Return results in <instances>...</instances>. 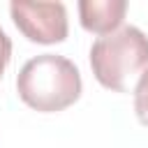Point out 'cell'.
I'll return each mask as SVG.
<instances>
[{
    "label": "cell",
    "instance_id": "cell-1",
    "mask_svg": "<svg viewBox=\"0 0 148 148\" xmlns=\"http://www.w3.org/2000/svg\"><path fill=\"white\" fill-rule=\"evenodd\" d=\"M81 88L79 67L58 53L30 58L16 76V92L21 102L39 113H56L72 106L81 97Z\"/></svg>",
    "mask_w": 148,
    "mask_h": 148
},
{
    "label": "cell",
    "instance_id": "cell-2",
    "mask_svg": "<svg viewBox=\"0 0 148 148\" xmlns=\"http://www.w3.org/2000/svg\"><path fill=\"white\" fill-rule=\"evenodd\" d=\"M90 69L99 86L130 92L148 69V37L136 25H123L90 46Z\"/></svg>",
    "mask_w": 148,
    "mask_h": 148
},
{
    "label": "cell",
    "instance_id": "cell-3",
    "mask_svg": "<svg viewBox=\"0 0 148 148\" xmlns=\"http://www.w3.org/2000/svg\"><path fill=\"white\" fill-rule=\"evenodd\" d=\"M14 25L25 39L35 44H58L67 37V9L62 2H28L14 0L9 5Z\"/></svg>",
    "mask_w": 148,
    "mask_h": 148
},
{
    "label": "cell",
    "instance_id": "cell-4",
    "mask_svg": "<svg viewBox=\"0 0 148 148\" xmlns=\"http://www.w3.org/2000/svg\"><path fill=\"white\" fill-rule=\"evenodd\" d=\"M127 14L125 0H81L79 2V21L92 35H109L120 28Z\"/></svg>",
    "mask_w": 148,
    "mask_h": 148
},
{
    "label": "cell",
    "instance_id": "cell-5",
    "mask_svg": "<svg viewBox=\"0 0 148 148\" xmlns=\"http://www.w3.org/2000/svg\"><path fill=\"white\" fill-rule=\"evenodd\" d=\"M134 113L141 125L148 127V69L141 74V79L134 86Z\"/></svg>",
    "mask_w": 148,
    "mask_h": 148
},
{
    "label": "cell",
    "instance_id": "cell-6",
    "mask_svg": "<svg viewBox=\"0 0 148 148\" xmlns=\"http://www.w3.org/2000/svg\"><path fill=\"white\" fill-rule=\"evenodd\" d=\"M9 60H12V39L7 37V32H5L2 25H0V79H2Z\"/></svg>",
    "mask_w": 148,
    "mask_h": 148
}]
</instances>
